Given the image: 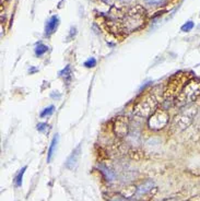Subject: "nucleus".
<instances>
[{
    "mask_svg": "<svg viewBox=\"0 0 200 201\" xmlns=\"http://www.w3.org/2000/svg\"><path fill=\"white\" fill-rule=\"evenodd\" d=\"M147 12L141 6L132 7L127 13L123 15V18L118 21V23L114 26H117V30L120 33H131L143 27L146 23Z\"/></svg>",
    "mask_w": 200,
    "mask_h": 201,
    "instance_id": "f257e3e1",
    "label": "nucleus"
},
{
    "mask_svg": "<svg viewBox=\"0 0 200 201\" xmlns=\"http://www.w3.org/2000/svg\"><path fill=\"white\" fill-rule=\"evenodd\" d=\"M156 87L149 91V93L143 95L141 99H139L133 106V113L140 117H150L158 108L159 105V96L155 93Z\"/></svg>",
    "mask_w": 200,
    "mask_h": 201,
    "instance_id": "f03ea898",
    "label": "nucleus"
},
{
    "mask_svg": "<svg viewBox=\"0 0 200 201\" xmlns=\"http://www.w3.org/2000/svg\"><path fill=\"white\" fill-rule=\"evenodd\" d=\"M200 96V81L191 79L183 87L180 93L175 99V104L179 107L186 106L192 103Z\"/></svg>",
    "mask_w": 200,
    "mask_h": 201,
    "instance_id": "7ed1b4c3",
    "label": "nucleus"
},
{
    "mask_svg": "<svg viewBox=\"0 0 200 201\" xmlns=\"http://www.w3.org/2000/svg\"><path fill=\"white\" fill-rule=\"evenodd\" d=\"M188 80V75L184 73V72H179L173 75L168 83L166 84V87L164 89L163 96L165 101H172V99H176L177 95L180 93V91L183 90V87H185Z\"/></svg>",
    "mask_w": 200,
    "mask_h": 201,
    "instance_id": "20e7f679",
    "label": "nucleus"
},
{
    "mask_svg": "<svg viewBox=\"0 0 200 201\" xmlns=\"http://www.w3.org/2000/svg\"><path fill=\"white\" fill-rule=\"evenodd\" d=\"M196 114H197V108L196 107H190L186 111H182L172 121V128L176 131L184 130L186 127H188L191 123Z\"/></svg>",
    "mask_w": 200,
    "mask_h": 201,
    "instance_id": "39448f33",
    "label": "nucleus"
},
{
    "mask_svg": "<svg viewBox=\"0 0 200 201\" xmlns=\"http://www.w3.org/2000/svg\"><path fill=\"white\" fill-rule=\"evenodd\" d=\"M170 123V116L165 109H156L153 114L149 117V127L153 130L163 129Z\"/></svg>",
    "mask_w": 200,
    "mask_h": 201,
    "instance_id": "423d86ee",
    "label": "nucleus"
},
{
    "mask_svg": "<svg viewBox=\"0 0 200 201\" xmlns=\"http://www.w3.org/2000/svg\"><path fill=\"white\" fill-rule=\"evenodd\" d=\"M113 128H114V132L116 136H118L120 138L126 137L129 131V120L127 117H124V116L117 117L114 121Z\"/></svg>",
    "mask_w": 200,
    "mask_h": 201,
    "instance_id": "0eeeda50",
    "label": "nucleus"
},
{
    "mask_svg": "<svg viewBox=\"0 0 200 201\" xmlns=\"http://www.w3.org/2000/svg\"><path fill=\"white\" fill-rule=\"evenodd\" d=\"M80 155H81V144H78L72 150L71 154L68 156V159H67L66 163H65V166L70 171H73L77 167L78 163H79Z\"/></svg>",
    "mask_w": 200,
    "mask_h": 201,
    "instance_id": "6e6552de",
    "label": "nucleus"
},
{
    "mask_svg": "<svg viewBox=\"0 0 200 201\" xmlns=\"http://www.w3.org/2000/svg\"><path fill=\"white\" fill-rule=\"evenodd\" d=\"M153 186H154V183H153L152 180H150V179L147 180V181H144L139 188H137L135 195H136V197H141V196L146 195V193H148V192L152 189V187Z\"/></svg>",
    "mask_w": 200,
    "mask_h": 201,
    "instance_id": "1a4fd4ad",
    "label": "nucleus"
},
{
    "mask_svg": "<svg viewBox=\"0 0 200 201\" xmlns=\"http://www.w3.org/2000/svg\"><path fill=\"white\" fill-rule=\"evenodd\" d=\"M58 21H59V19H58L57 15H53L50 17L47 23H46V26H45V34L46 35H50L52 33H54V31L56 30V27L58 25Z\"/></svg>",
    "mask_w": 200,
    "mask_h": 201,
    "instance_id": "9d476101",
    "label": "nucleus"
},
{
    "mask_svg": "<svg viewBox=\"0 0 200 201\" xmlns=\"http://www.w3.org/2000/svg\"><path fill=\"white\" fill-rule=\"evenodd\" d=\"M58 140H59V137H58V135H56L54 138H53L52 143H50V145H49L48 152H47V162H48V163L52 161L53 156H54L55 152H56V148H57Z\"/></svg>",
    "mask_w": 200,
    "mask_h": 201,
    "instance_id": "9b49d317",
    "label": "nucleus"
},
{
    "mask_svg": "<svg viewBox=\"0 0 200 201\" xmlns=\"http://www.w3.org/2000/svg\"><path fill=\"white\" fill-rule=\"evenodd\" d=\"M98 169H101V172L104 174V176H105V178H106L107 180H109V181H112V180L115 179V175L113 174L112 171H109L108 168H106L105 166L103 165H100L98 166Z\"/></svg>",
    "mask_w": 200,
    "mask_h": 201,
    "instance_id": "f8f14e48",
    "label": "nucleus"
},
{
    "mask_svg": "<svg viewBox=\"0 0 200 201\" xmlns=\"http://www.w3.org/2000/svg\"><path fill=\"white\" fill-rule=\"evenodd\" d=\"M25 169H26V166L22 167L14 178V185L18 187V188L22 186V180H23V175H24V173H25Z\"/></svg>",
    "mask_w": 200,
    "mask_h": 201,
    "instance_id": "ddd939ff",
    "label": "nucleus"
},
{
    "mask_svg": "<svg viewBox=\"0 0 200 201\" xmlns=\"http://www.w3.org/2000/svg\"><path fill=\"white\" fill-rule=\"evenodd\" d=\"M47 50H48V47L46 45H44V44H42V43H40V44L36 45L34 51H35V55H36L37 57H41V56H43L44 54H46Z\"/></svg>",
    "mask_w": 200,
    "mask_h": 201,
    "instance_id": "4468645a",
    "label": "nucleus"
},
{
    "mask_svg": "<svg viewBox=\"0 0 200 201\" xmlns=\"http://www.w3.org/2000/svg\"><path fill=\"white\" fill-rule=\"evenodd\" d=\"M59 75H60V77H62L65 80H69V79L71 78V75H72V72H71V67H70L69 65L66 66L64 69L59 72Z\"/></svg>",
    "mask_w": 200,
    "mask_h": 201,
    "instance_id": "2eb2a0df",
    "label": "nucleus"
},
{
    "mask_svg": "<svg viewBox=\"0 0 200 201\" xmlns=\"http://www.w3.org/2000/svg\"><path fill=\"white\" fill-rule=\"evenodd\" d=\"M55 111V106L54 105H50L48 106V107L44 108L42 111V113H41V117L44 118V117H47V116H50V115L54 113Z\"/></svg>",
    "mask_w": 200,
    "mask_h": 201,
    "instance_id": "dca6fc26",
    "label": "nucleus"
},
{
    "mask_svg": "<svg viewBox=\"0 0 200 201\" xmlns=\"http://www.w3.org/2000/svg\"><path fill=\"white\" fill-rule=\"evenodd\" d=\"M48 127L49 126L46 123H37L36 129L40 132H47L48 131Z\"/></svg>",
    "mask_w": 200,
    "mask_h": 201,
    "instance_id": "f3484780",
    "label": "nucleus"
},
{
    "mask_svg": "<svg viewBox=\"0 0 200 201\" xmlns=\"http://www.w3.org/2000/svg\"><path fill=\"white\" fill-rule=\"evenodd\" d=\"M194 25H195V24H194V22H192V21H188L187 23H185L182 26V31H183V32H189V31L192 30Z\"/></svg>",
    "mask_w": 200,
    "mask_h": 201,
    "instance_id": "a211bd4d",
    "label": "nucleus"
},
{
    "mask_svg": "<svg viewBox=\"0 0 200 201\" xmlns=\"http://www.w3.org/2000/svg\"><path fill=\"white\" fill-rule=\"evenodd\" d=\"M84 66L86 67V68H93V67L96 66V59L93 57L89 58V59L84 62Z\"/></svg>",
    "mask_w": 200,
    "mask_h": 201,
    "instance_id": "6ab92c4d",
    "label": "nucleus"
},
{
    "mask_svg": "<svg viewBox=\"0 0 200 201\" xmlns=\"http://www.w3.org/2000/svg\"><path fill=\"white\" fill-rule=\"evenodd\" d=\"M38 71V69L37 68H31L30 70H29V72H30V75H32V73H34V72Z\"/></svg>",
    "mask_w": 200,
    "mask_h": 201,
    "instance_id": "aec40b11",
    "label": "nucleus"
},
{
    "mask_svg": "<svg viewBox=\"0 0 200 201\" xmlns=\"http://www.w3.org/2000/svg\"><path fill=\"white\" fill-rule=\"evenodd\" d=\"M164 201H174V199H171V200L170 199H166V200H164Z\"/></svg>",
    "mask_w": 200,
    "mask_h": 201,
    "instance_id": "412c9836",
    "label": "nucleus"
},
{
    "mask_svg": "<svg viewBox=\"0 0 200 201\" xmlns=\"http://www.w3.org/2000/svg\"><path fill=\"white\" fill-rule=\"evenodd\" d=\"M111 201H121L120 199H115V200H111Z\"/></svg>",
    "mask_w": 200,
    "mask_h": 201,
    "instance_id": "4be33fe9",
    "label": "nucleus"
}]
</instances>
